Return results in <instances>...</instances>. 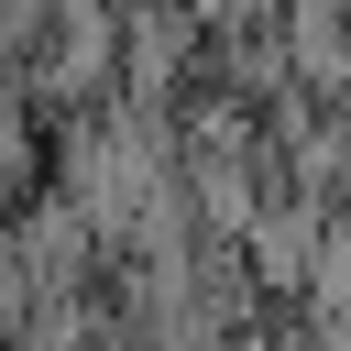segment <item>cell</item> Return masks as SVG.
<instances>
[{
  "mask_svg": "<svg viewBox=\"0 0 351 351\" xmlns=\"http://www.w3.org/2000/svg\"><path fill=\"white\" fill-rule=\"evenodd\" d=\"M318 241H329V197H274V208L241 230V252H252V285H274V296H307V274H318Z\"/></svg>",
  "mask_w": 351,
  "mask_h": 351,
  "instance_id": "6da1fadb",
  "label": "cell"
},
{
  "mask_svg": "<svg viewBox=\"0 0 351 351\" xmlns=\"http://www.w3.org/2000/svg\"><path fill=\"white\" fill-rule=\"evenodd\" d=\"M197 55V33H186V11H165V0H132V44H121V99H176V66Z\"/></svg>",
  "mask_w": 351,
  "mask_h": 351,
  "instance_id": "7a4b0ae2",
  "label": "cell"
},
{
  "mask_svg": "<svg viewBox=\"0 0 351 351\" xmlns=\"http://www.w3.org/2000/svg\"><path fill=\"white\" fill-rule=\"evenodd\" d=\"M307 318H351V219H329L318 274H307Z\"/></svg>",
  "mask_w": 351,
  "mask_h": 351,
  "instance_id": "3957f363",
  "label": "cell"
},
{
  "mask_svg": "<svg viewBox=\"0 0 351 351\" xmlns=\"http://www.w3.org/2000/svg\"><path fill=\"white\" fill-rule=\"evenodd\" d=\"M33 296H44V274H33V252L0 230V340H22V329H33Z\"/></svg>",
  "mask_w": 351,
  "mask_h": 351,
  "instance_id": "277c9868",
  "label": "cell"
},
{
  "mask_svg": "<svg viewBox=\"0 0 351 351\" xmlns=\"http://www.w3.org/2000/svg\"><path fill=\"white\" fill-rule=\"evenodd\" d=\"M33 176V132H22V88H0V197Z\"/></svg>",
  "mask_w": 351,
  "mask_h": 351,
  "instance_id": "5b68a950",
  "label": "cell"
}]
</instances>
